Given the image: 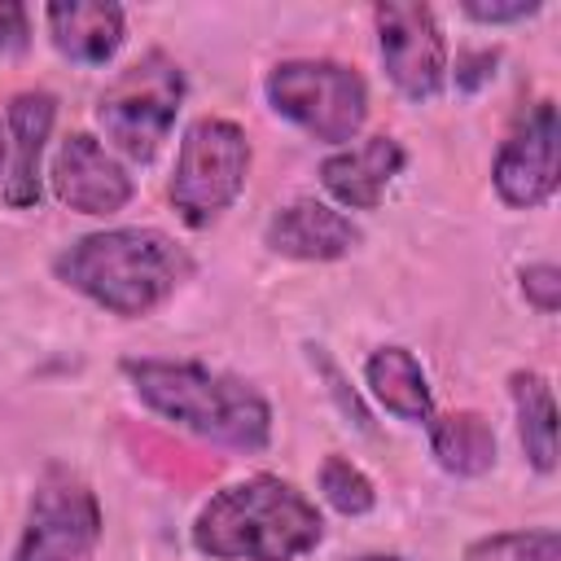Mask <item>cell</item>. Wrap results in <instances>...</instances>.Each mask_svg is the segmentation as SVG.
I'll use <instances>...</instances> for the list:
<instances>
[{"label": "cell", "instance_id": "obj_1", "mask_svg": "<svg viewBox=\"0 0 561 561\" xmlns=\"http://www.w3.org/2000/svg\"><path fill=\"white\" fill-rule=\"evenodd\" d=\"M53 272L110 316L136 320L162 307L193 276V259L162 228H105L70 241L53 259Z\"/></svg>", "mask_w": 561, "mask_h": 561}, {"label": "cell", "instance_id": "obj_2", "mask_svg": "<svg viewBox=\"0 0 561 561\" xmlns=\"http://www.w3.org/2000/svg\"><path fill=\"white\" fill-rule=\"evenodd\" d=\"M320 539V508L276 473L215 491L193 517V548L210 561H302Z\"/></svg>", "mask_w": 561, "mask_h": 561}, {"label": "cell", "instance_id": "obj_3", "mask_svg": "<svg viewBox=\"0 0 561 561\" xmlns=\"http://www.w3.org/2000/svg\"><path fill=\"white\" fill-rule=\"evenodd\" d=\"M123 377L149 412L197 438L237 451H263L272 438L267 399L232 373L193 359H123Z\"/></svg>", "mask_w": 561, "mask_h": 561}, {"label": "cell", "instance_id": "obj_4", "mask_svg": "<svg viewBox=\"0 0 561 561\" xmlns=\"http://www.w3.org/2000/svg\"><path fill=\"white\" fill-rule=\"evenodd\" d=\"M245 175H250L245 127L219 114H202L184 127L167 197L188 228H210L241 197Z\"/></svg>", "mask_w": 561, "mask_h": 561}, {"label": "cell", "instance_id": "obj_5", "mask_svg": "<svg viewBox=\"0 0 561 561\" xmlns=\"http://www.w3.org/2000/svg\"><path fill=\"white\" fill-rule=\"evenodd\" d=\"M267 105L311 140L346 145L368 118V83L355 66L329 57H294L267 70Z\"/></svg>", "mask_w": 561, "mask_h": 561}, {"label": "cell", "instance_id": "obj_6", "mask_svg": "<svg viewBox=\"0 0 561 561\" xmlns=\"http://www.w3.org/2000/svg\"><path fill=\"white\" fill-rule=\"evenodd\" d=\"M184 101V70L171 53L149 48L140 53L96 101V123L105 140L131 162H149L158 145L171 136L175 114Z\"/></svg>", "mask_w": 561, "mask_h": 561}, {"label": "cell", "instance_id": "obj_7", "mask_svg": "<svg viewBox=\"0 0 561 561\" xmlns=\"http://www.w3.org/2000/svg\"><path fill=\"white\" fill-rule=\"evenodd\" d=\"M101 500L66 465H48L26 504V526L9 561H83L101 543Z\"/></svg>", "mask_w": 561, "mask_h": 561}, {"label": "cell", "instance_id": "obj_8", "mask_svg": "<svg viewBox=\"0 0 561 561\" xmlns=\"http://www.w3.org/2000/svg\"><path fill=\"white\" fill-rule=\"evenodd\" d=\"M373 22H377V53L390 83L408 101L438 96L447 79V39L434 9L416 0H386L373 9Z\"/></svg>", "mask_w": 561, "mask_h": 561}, {"label": "cell", "instance_id": "obj_9", "mask_svg": "<svg viewBox=\"0 0 561 561\" xmlns=\"http://www.w3.org/2000/svg\"><path fill=\"white\" fill-rule=\"evenodd\" d=\"M557 105L539 101L500 145L491 180L504 206L513 210H535L557 193Z\"/></svg>", "mask_w": 561, "mask_h": 561}, {"label": "cell", "instance_id": "obj_10", "mask_svg": "<svg viewBox=\"0 0 561 561\" xmlns=\"http://www.w3.org/2000/svg\"><path fill=\"white\" fill-rule=\"evenodd\" d=\"M48 184L53 197L79 215H118L136 193L127 167L92 131H70L57 145L48 162Z\"/></svg>", "mask_w": 561, "mask_h": 561}, {"label": "cell", "instance_id": "obj_11", "mask_svg": "<svg viewBox=\"0 0 561 561\" xmlns=\"http://www.w3.org/2000/svg\"><path fill=\"white\" fill-rule=\"evenodd\" d=\"M263 245L280 259H298V263H329L342 259L359 245V228L351 224V215H342L329 202L316 197H298L289 206H280L267 228H263Z\"/></svg>", "mask_w": 561, "mask_h": 561}, {"label": "cell", "instance_id": "obj_12", "mask_svg": "<svg viewBox=\"0 0 561 561\" xmlns=\"http://www.w3.org/2000/svg\"><path fill=\"white\" fill-rule=\"evenodd\" d=\"M403 162H408L403 145L394 136L377 131V136H364L359 145L329 153L320 162V184L346 210H377L386 184L403 171Z\"/></svg>", "mask_w": 561, "mask_h": 561}, {"label": "cell", "instance_id": "obj_13", "mask_svg": "<svg viewBox=\"0 0 561 561\" xmlns=\"http://www.w3.org/2000/svg\"><path fill=\"white\" fill-rule=\"evenodd\" d=\"M53 118H57L53 92H18V96L9 101L4 131H9V153H13V162H9V175H4L0 197H4L13 210H35L39 197H44L39 158H44L48 131H53Z\"/></svg>", "mask_w": 561, "mask_h": 561}, {"label": "cell", "instance_id": "obj_14", "mask_svg": "<svg viewBox=\"0 0 561 561\" xmlns=\"http://www.w3.org/2000/svg\"><path fill=\"white\" fill-rule=\"evenodd\" d=\"M44 22L53 48L83 66H105L123 44V9L114 0H57Z\"/></svg>", "mask_w": 561, "mask_h": 561}, {"label": "cell", "instance_id": "obj_15", "mask_svg": "<svg viewBox=\"0 0 561 561\" xmlns=\"http://www.w3.org/2000/svg\"><path fill=\"white\" fill-rule=\"evenodd\" d=\"M364 381H368L373 399L390 416H399L408 425H425L434 416V390H430V381H425V373H421L412 351H403V346L373 351L364 359Z\"/></svg>", "mask_w": 561, "mask_h": 561}, {"label": "cell", "instance_id": "obj_16", "mask_svg": "<svg viewBox=\"0 0 561 561\" xmlns=\"http://www.w3.org/2000/svg\"><path fill=\"white\" fill-rule=\"evenodd\" d=\"M430 451L456 478H478L495 465V430L482 412H443L430 416Z\"/></svg>", "mask_w": 561, "mask_h": 561}, {"label": "cell", "instance_id": "obj_17", "mask_svg": "<svg viewBox=\"0 0 561 561\" xmlns=\"http://www.w3.org/2000/svg\"><path fill=\"white\" fill-rule=\"evenodd\" d=\"M508 390H513L517 438H522L526 460L539 473H552L557 469V403H552V386L539 373H513Z\"/></svg>", "mask_w": 561, "mask_h": 561}, {"label": "cell", "instance_id": "obj_18", "mask_svg": "<svg viewBox=\"0 0 561 561\" xmlns=\"http://www.w3.org/2000/svg\"><path fill=\"white\" fill-rule=\"evenodd\" d=\"M460 561H561V535L557 526L495 530V535L473 539Z\"/></svg>", "mask_w": 561, "mask_h": 561}, {"label": "cell", "instance_id": "obj_19", "mask_svg": "<svg viewBox=\"0 0 561 561\" xmlns=\"http://www.w3.org/2000/svg\"><path fill=\"white\" fill-rule=\"evenodd\" d=\"M316 482H320V495H324L342 517H359V513H368V508L377 504V491H373L368 473H364L359 465H351L346 456H337V451L324 456Z\"/></svg>", "mask_w": 561, "mask_h": 561}, {"label": "cell", "instance_id": "obj_20", "mask_svg": "<svg viewBox=\"0 0 561 561\" xmlns=\"http://www.w3.org/2000/svg\"><path fill=\"white\" fill-rule=\"evenodd\" d=\"M522 294H526V302L535 311L552 316L561 307V267L557 263H530L522 272Z\"/></svg>", "mask_w": 561, "mask_h": 561}, {"label": "cell", "instance_id": "obj_21", "mask_svg": "<svg viewBox=\"0 0 561 561\" xmlns=\"http://www.w3.org/2000/svg\"><path fill=\"white\" fill-rule=\"evenodd\" d=\"M26 39H31L26 4H18V0H0V53H22Z\"/></svg>", "mask_w": 561, "mask_h": 561}, {"label": "cell", "instance_id": "obj_22", "mask_svg": "<svg viewBox=\"0 0 561 561\" xmlns=\"http://www.w3.org/2000/svg\"><path fill=\"white\" fill-rule=\"evenodd\" d=\"M460 9H465V18H473V22H522V18H535V13H539V4H535V0H513V4H482V0H465Z\"/></svg>", "mask_w": 561, "mask_h": 561}, {"label": "cell", "instance_id": "obj_23", "mask_svg": "<svg viewBox=\"0 0 561 561\" xmlns=\"http://www.w3.org/2000/svg\"><path fill=\"white\" fill-rule=\"evenodd\" d=\"M4 158H9V131L0 127V167H4Z\"/></svg>", "mask_w": 561, "mask_h": 561}, {"label": "cell", "instance_id": "obj_24", "mask_svg": "<svg viewBox=\"0 0 561 561\" xmlns=\"http://www.w3.org/2000/svg\"><path fill=\"white\" fill-rule=\"evenodd\" d=\"M351 561H403V557H381V552H368V557H351Z\"/></svg>", "mask_w": 561, "mask_h": 561}]
</instances>
